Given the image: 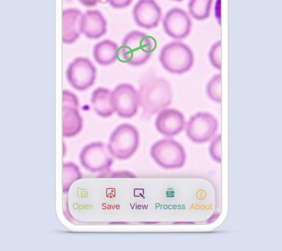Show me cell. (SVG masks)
<instances>
[{"label":"cell","mask_w":282,"mask_h":251,"mask_svg":"<svg viewBox=\"0 0 282 251\" xmlns=\"http://www.w3.org/2000/svg\"><path fill=\"white\" fill-rule=\"evenodd\" d=\"M150 154L157 165L165 169H180L184 166L186 160L184 147L170 138L162 139L154 143Z\"/></svg>","instance_id":"obj_5"},{"label":"cell","mask_w":282,"mask_h":251,"mask_svg":"<svg viewBox=\"0 0 282 251\" xmlns=\"http://www.w3.org/2000/svg\"><path fill=\"white\" fill-rule=\"evenodd\" d=\"M81 4L87 7L95 6L98 0H78Z\"/></svg>","instance_id":"obj_23"},{"label":"cell","mask_w":282,"mask_h":251,"mask_svg":"<svg viewBox=\"0 0 282 251\" xmlns=\"http://www.w3.org/2000/svg\"><path fill=\"white\" fill-rule=\"evenodd\" d=\"M175 0V1H182V0Z\"/></svg>","instance_id":"obj_24"},{"label":"cell","mask_w":282,"mask_h":251,"mask_svg":"<svg viewBox=\"0 0 282 251\" xmlns=\"http://www.w3.org/2000/svg\"><path fill=\"white\" fill-rule=\"evenodd\" d=\"M111 6L115 8H123L129 6L133 0H108Z\"/></svg>","instance_id":"obj_22"},{"label":"cell","mask_w":282,"mask_h":251,"mask_svg":"<svg viewBox=\"0 0 282 251\" xmlns=\"http://www.w3.org/2000/svg\"><path fill=\"white\" fill-rule=\"evenodd\" d=\"M156 46L153 38L140 31L133 30L124 37L118 51V57L128 65L141 66L149 59Z\"/></svg>","instance_id":"obj_2"},{"label":"cell","mask_w":282,"mask_h":251,"mask_svg":"<svg viewBox=\"0 0 282 251\" xmlns=\"http://www.w3.org/2000/svg\"><path fill=\"white\" fill-rule=\"evenodd\" d=\"M81 28L87 38L96 39L106 33L107 22L99 11L89 10L82 15Z\"/></svg>","instance_id":"obj_15"},{"label":"cell","mask_w":282,"mask_h":251,"mask_svg":"<svg viewBox=\"0 0 282 251\" xmlns=\"http://www.w3.org/2000/svg\"><path fill=\"white\" fill-rule=\"evenodd\" d=\"M112 100L115 111L121 118H132L138 112V92L130 84L118 85L112 92Z\"/></svg>","instance_id":"obj_8"},{"label":"cell","mask_w":282,"mask_h":251,"mask_svg":"<svg viewBox=\"0 0 282 251\" xmlns=\"http://www.w3.org/2000/svg\"><path fill=\"white\" fill-rule=\"evenodd\" d=\"M163 25L164 32L175 39H183L190 33L192 23L188 15L184 10L174 7L165 14Z\"/></svg>","instance_id":"obj_11"},{"label":"cell","mask_w":282,"mask_h":251,"mask_svg":"<svg viewBox=\"0 0 282 251\" xmlns=\"http://www.w3.org/2000/svg\"><path fill=\"white\" fill-rule=\"evenodd\" d=\"M159 60L164 68L169 73L182 74L188 71L194 63V55L186 44L173 41L162 49Z\"/></svg>","instance_id":"obj_4"},{"label":"cell","mask_w":282,"mask_h":251,"mask_svg":"<svg viewBox=\"0 0 282 251\" xmlns=\"http://www.w3.org/2000/svg\"><path fill=\"white\" fill-rule=\"evenodd\" d=\"M221 75H214L208 82L206 92L209 98L214 102L220 103L221 101Z\"/></svg>","instance_id":"obj_19"},{"label":"cell","mask_w":282,"mask_h":251,"mask_svg":"<svg viewBox=\"0 0 282 251\" xmlns=\"http://www.w3.org/2000/svg\"><path fill=\"white\" fill-rule=\"evenodd\" d=\"M209 58L212 66L217 70L221 69V42L218 41L211 47Z\"/></svg>","instance_id":"obj_21"},{"label":"cell","mask_w":282,"mask_h":251,"mask_svg":"<svg viewBox=\"0 0 282 251\" xmlns=\"http://www.w3.org/2000/svg\"><path fill=\"white\" fill-rule=\"evenodd\" d=\"M118 50V47L116 43L110 40H104L95 45L93 56L99 64L109 65L117 60Z\"/></svg>","instance_id":"obj_17"},{"label":"cell","mask_w":282,"mask_h":251,"mask_svg":"<svg viewBox=\"0 0 282 251\" xmlns=\"http://www.w3.org/2000/svg\"><path fill=\"white\" fill-rule=\"evenodd\" d=\"M213 0H190L188 4L191 16L198 21L207 19L211 13Z\"/></svg>","instance_id":"obj_18"},{"label":"cell","mask_w":282,"mask_h":251,"mask_svg":"<svg viewBox=\"0 0 282 251\" xmlns=\"http://www.w3.org/2000/svg\"><path fill=\"white\" fill-rule=\"evenodd\" d=\"M218 123L208 112H197L192 115L186 125V134L193 142L202 144L212 140L216 134Z\"/></svg>","instance_id":"obj_6"},{"label":"cell","mask_w":282,"mask_h":251,"mask_svg":"<svg viewBox=\"0 0 282 251\" xmlns=\"http://www.w3.org/2000/svg\"><path fill=\"white\" fill-rule=\"evenodd\" d=\"M67 79L76 90L84 91L94 83L96 70L87 58L78 57L69 65L66 71Z\"/></svg>","instance_id":"obj_9"},{"label":"cell","mask_w":282,"mask_h":251,"mask_svg":"<svg viewBox=\"0 0 282 251\" xmlns=\"http://www.w3.org/2000/svg\"><path fill=\"white\" fill-rule=\"evenodd\" d=\"M140 105L142 108L141 118L151 116L170 105L172 94L169 83L165 79L150 76L143 80L138 91Z\"/></svg>","instance_id":"obj_1"},{"label":"cell","mask_w":282,"mask_h":251,"mask_svg":"<svg viewBox=\"0 0 282 251\" xmlns=\"http://www.w3.org/2000/svg\"><path fill=\"white\" fill-rule=\"evenodd\" d=\"M139 143V134L137 128L129 124H122L111 133L107 147L114 157L124 160L134 155Z\"/></svg>","instance_id":"obj_3"},{"label":"cell","mask_w":282,"mask_h":251,"mask_svg":"<svg viewBox=\"0 0 282 251\" xmlns=\"http://www.w3.org/2000/svg\"><path fill=\"white\" fill-rule=\"evenodd\" d=\"M78 100L76 96L68 90L62 93V134L70 137L81 130L83 120L78 111Z\"/></svg>","instance_id":"obj_10"},{"label":"cell","mask_w":282,"mask_h":251,"mask_svg":"<svg viewBox=\"0 0 282 251\" xmlns=\"http://www.w3.org/2000/svg\"><path fill=\"white\" fill-rule=\"evenodd\" d=\"M83 14L76 8H68L62 11V42L70 44L76 41L81 33Z\"/></svg>","instance_id":"obj_14"},{"label":"cell","mask_w":282,"mask_h":251,"mask_svg":"<svg viewBox=\"0 0 282 251\" xmlns=\"http://www.w3.org/2000/svg\"><path fill=\"white\" fill-rule=\"evenodd\" d=\"M113 156L107 146L101 142H95L85 146L80 153L82 165L92 173L109 171L113 163Z\"/></svg>","instance_id":"obj_7"},{"label":"cell","mask_w":282,"mask_h":251,"mask_svg":"<svg viewBox=\"0 0 282 251\" xmlns=\"http://www.w3.org/2000/svg\"><path fill=\"white\" fill-rule=\"evenodd\" d=\"M112 92L108 89L98 87L92 93L91 102L94 109L100 117H110L115 111L112 100Z\"/></svg>","instance_id":"obj_16"},{"label":"cell","mask_w":282,"mask_h":251,"mask_svg":"<svg viewBox=\"0 0 282 251\" xmlns=\"http://www.w3.org/2000/svg\"><path fill=\"white\" fill-rule=\"evenodd\" d=\"M136 24L143 28L156 27L162 17V10L155 0H139L133 9Z\"/></svg>","instance_id":"obj_12"},{"label":"cell","mask_w":282,"mask_h":251,"mask_svg":"<svg viewBox=\"0 0 282 251\" xmlns=\"http://www.w3.org/2000/svg\"><path fill=\"white\" fill-rule=\"evenodd\" d=\"M185 126L186 121L183 113L173 108H165L160 111L155 121L158 131L167 137L178 134Z\"/></svg>","instance_id":"obj_13"},{"label":"cell","mask_w":282,"mask_h":251,"mask_svg":"<svg viewBox=\"0 0 282 251\" xmlns=\"http://www.w3.org/2000/svg\"><path fill=\"white\" fill-rule=\"evenodd\" d=\"M221 145V135L219 134L212 139L209 148L211 158L218 163H221L222 161Z\"/></svg>","instance_id":"obj_20"}]
</instances>
